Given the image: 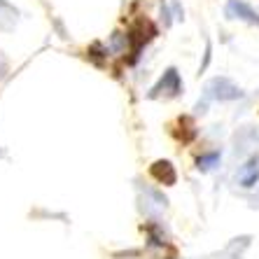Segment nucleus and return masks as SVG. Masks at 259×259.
I'll use <instances>...</instances> for the list:
<instances>
[{"mask_svg":"<svg viewBox=\"0 0 259 259\" xmlns=\"http://www.w3.org/2000/svg\"><path fill=\"white\" fill-rule=\"evenodd\" d=\"M220 159H222L220 150L205 152V154H201V157L196 159V168H199V170H210V168H215L217 163H220Z\"/></svg>","mask_w":259,"mask_h":259,"instance_id":"nucleus-5","label":"nucleus"},{"mask_svg":"<svg viewBox=\"0 0 259 259\" xmlns=\"http://www.w3.org/2000/svg\"><path fill=\"white\" fill-rule=\"evenodd\" d=\"M208 63H210V42L205 45V59H203V66H201V70H199V72H203L205 68H208Z\"/></svg>","mask_w":259,"mask_h":259,"instance_id":"nucleus-6","label":"nucleus"},{"mask_svg":"<svg viewBox=\"0 0 259 259\" xmlns=\"http://www.w3.org/2000/svg\"><path fill=\"white\" fill-rule=\"evenodd\" d=\"M163 89H166V98L180 96V91H182V79H180V72H178V68H168V70L163 72L161 77H159L157 84L150 89L147 98H159V96L163 94Z\"/></svg>","mask_w":259,"mask_h":259,"instance_id":"nucleus-1","label":"nucleus"},{"mask_svg":"<svg viewBox=\"0 0 259 259\" xmlns=\"http://www.w3.org/2000/svg\"><path fill=\"white\" fill-rule=\"evenodd\" d=\"M150 173L152 178L159 182V185H175V180H178V173H175L173 163L166 161V159H159V161H154L150 166Z\"/></svg>","mask_w":259,"mask_h":259,"instance_id":"nucleus-3","label":"nucleus"},{"mask_svg":"<svg viewBox=\"0 0 259 259\" xmlns=\"http://www.w3.org/2000/svg\"><path fill=\"white\" fill-rule=\"evenodd\" d=\"M224 17L227 19H241L250 26H259V12L245 0H227L224 5Z\"/></svg>","mask_w":259,"mask_h":259,"instance_id":"nucleus-2","label":"nucleus"},{"mask_svg":"<svg viewBox=\"0 0 259 259\" xmlns=\"http://www.w3.org/2000/svg\"><path fill=\"white\" fill-rule=\"evenodd\" d=\"M210 87H217L220 91H212V96L217 98V101H234V98H241V89L234 84V82H229L227 77H215L210 82Z\"/></svg>","mask_w":259,"mask_h":259,"instance_id":"nucleus-4","label":"nucleus"},{"mask_svg":"<svg viewBox=\"0 0 259 259\" xmlns=\"http://www.w3.org/2000/svg\"><path fill=\"white\" fill-rule=\"evenodd\" d=\"M5 72H7V59H5L3 54H0V77H3Z\"/></svg>","mask_w":259,"mask_h":259,"instance_id":"nucleus-7","label":"nucleus"}]
</instances>
